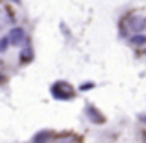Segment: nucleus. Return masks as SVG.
Returning <instances> with one entry per match:
<instances>
[{"label":"nucleus","instance_id":"obj_3","mask_svg":"<svg viewBox=\"0 0 146 143\" xmlns=\"http://www.w3.org/2000/svg\"><path fill=\"white\" fill-rule=\"evenodd\" d=\"M87 115H91V119H93L94 123H104V121H106V117H104L94 106H91V104L87 106Z\"/></svg>","mask_w":146,"mask_h":143},{"label":"nucleus","instance_id":"obj_5","mask_svg":"<svg viewBox=\"0 0 146 143\" xmlns=\"http://www.w3.org/2000/svg\"><path fill=\"white\" fill-rule=\"evenodd\" d=\"M7 43H9V37H2V45H0V50H2V52H6V48H7Z\"/></svg>","mask_w":146,"mask_h":143},{"label":"nucleus","instance_id":"obj_6","mask_svg":"<svg viewBox=\"0 0 146 143\" xmlns=\"http://www.w3.org/2000/svg\"><path fill=\"white\" fill-rule=\"evenodd\" d=\"M131 41H133V43H137V45H141V43H144V41H146V37L137 36V37H131Z\"/></svg>","mask_w":146,"mask_h":143},{"label":"nucleus","instance_id":"obj_1","mask_svg":"<svg viewBox=\"0 0 146 143\" xmlns=\"http://www.w3.org/2000/svg\"><path fill=\"white\" fill-rule=\"evenodd\" d=\"M74 87L72 86H68L67 82H57V84H54L52 86V95L56 97V99H59V100H68V99H72L74 97Z\"/></svg>","mask_w":146,"mask_h":143},{"label":"nucleus","instance_id":"obj_4","mask_svg":"<svg viewBox=\"0 0 146 143\" xmlns=\"http://www.w3.org/2000/svg\"><path fill=\"white\" fill-rule=\"evenodd\" d=\"M50 140V132H39L35 138H33V143H44Z\"/></svg>","mask_w":146,"mask_h":143},{"label":"nucleus","instance_id":"obj_7","mask_svg":"<svg viewBox=\"0 0 146 143\" xmlns=\"http://www.w3.org/2000/svg\"><path fill=\"white\" fill-rule=\"evenodd\" d=\"M144 143H146V140H144Z\"/></svg>","mask_w":146,"mask_h":143},{"label":"nucleus","instance_id":"obj_2","mask_svg":"<svg viewBox=\"0 0 146 143\" xmlns=\"http://www.w3.org/2000/svg\"><path fill=\"white\" fill-rule=\"evenodd\" d=\"M7 37H9V41L13 45H21L22 41H24V30H22V28H13Z\"/></svg>","mask_w":146,"mask_h":143}]
</instances>
